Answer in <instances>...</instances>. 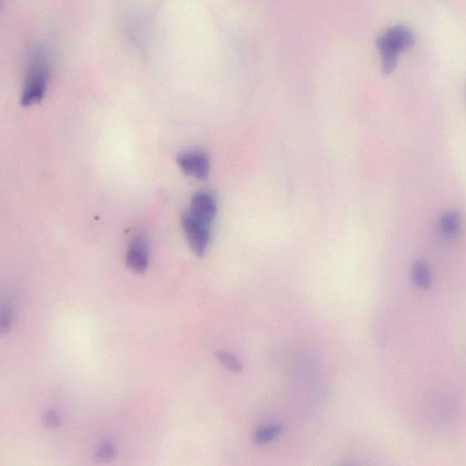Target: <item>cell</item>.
<instances>
[{
    "label": "cell",
    "mask_w": 466,
    "mask_h": 466,
    "mask_svg": "<svg viewBox=\"0 0 466 466\" xmlns=\"http://www.w3.org/2000/svg\"><path fill=\"white\" fill-rule=\"evenodd\" d=\"M49 75V56L43 49L36 47L31 55L25 77L21 98L22 106H32L42 100L46 94Z\"/></svg>",
    "instance_id": "6da1fadb"
},
{
    "label": "cell",
    "mask_w": 466,
    "mask_h": 466,
    "mask_svg": "<svg viewBox=\"0 0 466 466\" xmlns=\"http://www.w3.org/2000/svg\"><path fill=\"white\" fill-rule=\"evenodd\" d=\"M411 276L412 282L422 290H427L431 287L433 277L430 266L423 260H417L412 265Z\"/></svg>",
    "instance_id": "52a82bcc"
},
{
    "label": "cell",
    "mask_w": 466,
    "mask_h": 466,
    "mask_svg": "<svg viewBox=\"0 0 466 466\" xmlns=\"http://www.w3.org/2000/svg\"><path fill=\"white\" fill-rule=\"evenodd\" d=\"M43 420L45 425H49L50 427H54V426L59 425V415L53 411L46 412Z\"/></svg>",
    "instance_id": "7c38bea8"
},
{
    "label": "cell",
    "mask_w": 466,
    "mask_h": 466,
    "mask_svg": "<svg viewBox=\"0 0 466 466\" xmlns=\"http://www.w3.org/2000/svg\"><path fill=\"white\" fill-rule=\"evenodd\" d=\"M217 357L226 368L235 372L242 371V364L234 355L229 354V352H220L217 354Z\"/></svg>",
    "instance_id": "30bf717a"
},
{
    "label": "cell",
    "mask_w": 466,
    "mask_h": 466,
    "mask_svg": "<svg viewBox=\"0 0 466 466\" xmlns=\"http://www.w3.org/2000/svg\"><path fill=\"white\" fill-rule=\"evenodd\" d=\"M11 312L10 310L6 309L3 310L2 313V319H1V329H2V332H8V330L10 328L11 326Z\"/></svg>",
    "instance_id": "4fadbf2b"
},
{
    "label": "cell",
    "mask_w": 466,
    "mask_h": 466,
    "mask_svg": "<svg viewBox=\"0 0 466 466\" xmlns=\"http://www.w3.org/2000/svg\"><path fill=\"white\" fill-rule=\"evenodd\" d=\"M182 225L191 250L198 256H204L211 242V223L187 211L182 214Z\"/></svg>",
    "instance_id": "3957f363"
},
{
    "label": "cell",
    "mask_w": 466,
    "mask_h": 466,
    "mask_svg": "<svg viewBox=\"0 0 466 466\" xmlns=\"http://www.w3.org/2000/svg\"><path fill=\"white\" fill-rule=\"evenodd\" d=\"M126 262L134 272H145L149 265V247L144 237L137 235L131 240L127 251Z\"/></svg>",
    "instance_id": "5b68a950"
},
{
    "label": "cell",
    "mask_w": 466,
    "mask_h": 466,
    "mask_svg": "<svg viewBox=\"0 0 466 466\" xmlns=\"http://www.w3.org/2000/svg\"><path fill=\"white\" fill-rule=\"evenodd\" d=\"M414 44V35L410 28L398 25L388 28L377 39V46L382 58L384 74H390L395 70L398 56L411 49Z\"/></svg>",
    "instance_id": "7a4b0ae2"
},
{
    "label": "cell",
    "mask_w": 466,
    "mask_h": 466,
    "mask_svg": "<svg viewBox=\"0 0 466 466\" xmlns=\"http://www.w3.org/2000/svg\"><path fill=\"white\" fill-rule=\"evenodd\" d=\"M178 165L188 176L204 180L210 173L211 163L207 154L200 151L182 152L177 159Z\"/></svg>",
    "instance_id": "277c9868"
},
{
    "label": "cell",
    "mask_w": 466,
    "mask_h": 466,
    "mask_svg": "<svg viewBox=\"0 0 466 466\" xmlns=\"http://www.w3.org/2000/svg\"><path fill=\"white\" fill-rule=\"evenodd\" d=\"M218 205L216 198L209 191L196 192L192 197L190 211L195 216L209 223L215 219Z\"/></svg>",
    "instance_id": "8992f818"
},
{
    "label": "cell",
    "mask_w": 466,
    "mask_h": 466,
    "mask_svg": "<svg viewBox=\"0 0 466 466\" xmlns=\"http://www.w3.org/2000/svg\"><path fill=\"white\" fill-rule=\"evenodd\" d=\"M441 233L446 238H454L461 230V216L454 211H446L440 218Z\"/></svg>",
    "instance_id": "ba28073f"
},
{
    "label": "cell",
    "mask_w": 466,
    "mask_h": 466,
    "mask_svg": "<svg viewBox=\"0 0 466 466\" xmlns=\"http://www.w3.org/2000/svg\"><path fill=\"white\" fill-rule=\"evenodd\" d=\"M115 452V448L112 443L109 442L105 443L100 446V449H98L97 457L98 459L101 460H109L114 456Z\"/></svg>",
    "instance_id": "8fae6325"
},
{
    "label": "cell",
    "mask_w": 466,
    "mask_h": 466,
    "mask_svg": "<svg viewBox=\"0 0 466 466\" xmlns=\"http://www.w3.org/2000/svg\"><path fill=\"white\" fill-rule=\"evenodd\" d=\"M282 431V426L279 423L264 426V427L257 431L254 440H255L257 445H265V443H270L271 441L278 436Z\"/></svg>",
    "instance_id": "9c48e42d"
}]
</instances>
